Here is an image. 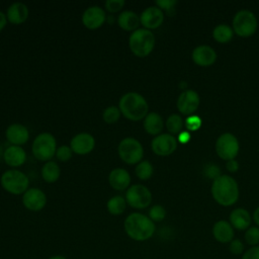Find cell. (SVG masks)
Returning <instances> with one entry per match:
<instances>
[{
	"instance_id": "obj_1",
	"label": "cell",
	"mask_w": 259,
	"mask_h": 259,
	"mask_svg": "<svg viewBox=\"0 0 259 259\" xmlns=\"http://www.w3.org/2000/svg\"><path fill=\"white\" fill-rule=\"evenodd\" d=\"M123 230L130 239L145 242L154 236L156 226L148 215L142 212H132L123 222Z\"/></svg>"
},
{
	"instance_id": "obj_2",
	"label": "cell",
	"mask_w": 259,
	"mask_h": 259,
	"mask_svg": "<svg viewBox=\"0 0 259 259\" xmlns=\"http://www.w3.org/2000/svg\"><path fill=\"white\" fill-rule=\"evenodd\" d=\"M210 192L212 198L222 206H231L239 199V186L230 175H221L212 181Z\"/></svg>"
},
{
	"instance_id": "obj_3",
	"label": "cell",
	"mask_w": 259,
	"mask_h": 259,
	"mask_svg": "<svg viewBox=\"0 0 259 259\" xmlns=\"http://www.w3.org/2000/svg\"><path fill=\"white\" fill-rule=\"evenodd\" d=\"M120 113L128 120L139 121L149 113V105L143 95L137 92L123 94L118 101Z\"/></svg>"
},
{
	"instance_id": "obj_4",
	"label": "cell",
	"mask_w": 259,
	"mask_h": 259,
	"mask_svg": "<svg viewBox=\"0 0 259 259\" xmlns=\"http://www.w3.org/2000/svg\"><path fill=\"white\" fill-rule=\"evenodd\" d=\"M128 47L131 52L138 58L149 56L155 48V35L146 28H138L133 31L128 37Z\"/></svg>"
},
{
	"instance_id": "obj_5",
	"label": "cell",
	"mask_w": 259,
	"mask_h": 259,
	"mask_svg": "<svg viewBox=\"0 0 259 259\" xmlns=\"http://www.w3.org/2000/svg\"><path fill=\"white\" fill-rule=\"evenodd\" d=\"M31 151L35 159L42 162H48L56 156L57 141L50 133H41L33 140Z\"/></svg>"
},
{
	"instance_id": "obj_6",
	"label": "cell",
	"mask_w": 259,
	"mask_h": 259,
	"mask_svg": "<svg viewBox=\"0 0 259 259\" xmlns=\"http://www.w3.org/2000/svg\"><path fill=\"white\" fill-rule=\"evenodd\" d=\"M0 183L3 189L7 192L19 195L23 194L28 189L29 180L28 177L20 170L10 169L1 175Z\"/></svg>"
},
{
	"instance_id": "obj_7",
	"label": "cell",
	"mask_w": 259,
	"mask_h": 259,
	"mask_svg": "<svg viewBox=\"0 0 259 259\" xmlns=\"http://www.w3.org/2000/svg\"><path fill=\"white\" fill-rule=\"evenodd\" d=\"M232 28L237 35L241 37H249L253 35L258 28L257 17L250 10H240L233 18Z\"/></svg>"
},
{
	"instance_id": "obj_8",
	"label": "cell",
	"mask_w": 259,
	"mask_h": 259,
	"mask_svg": "<svg viewBox=\"0 0 259 259\" xmlns=\"http://www.w3.org/2000/svg\"><path fill=\"white\" fill-rule=\"evenodd\" d=\"M117 153L119 158L125 164L134 165L143 160L144 148L137 139L127 137L119 142L117 146Z\"/></svg>"
},
{
	"instance_id": "obj_9",
	"label": "cell",
	"mask_w": 259,
	"mask_h": 259,
	"mask_svg": "<svg viewBox=\"0 0 259 259\" xmlns=\"http://www.w3.org/2000/svg\"><path fill=\"white\" fill-rule=\"evenodd\" d=\"M124 198L131 207L135 209H144L151 204L152 193L145 185L134 184L126 189Z\"/></svg>"
},
{
	"instance_id": "obj_10",
	"label": "cell",
	"mask_w": 259,
	"mask_h": 259,
	"mask_svg": "<svg viewBox=\"0 0 259 259\" xmlns=\"http://www.w3.org/2000/svg\"><path fill=\"white\" fill-rule=\"evenodd\" d=\"M240 150L239 141L231 133L222 134L215 141V152L217 155L225 160H233L237 157Z\"/></svg>"
},
{
	"instance_id": "obj_11",
	"label": "cell",
	"mask_w": 259,
	"mask_h": 259,
	"mask_svg": "<svg viewBox=\"0 0 259 259\" xmlns=\"http://www.w3.org/2000/svg\"><path fill=\"white\" fill-rule=\"evenodd\" d=\"M177 146V139L170 134H160L151 142L152 151L154 154L161 157H166L173 154L176 151Z\"/></svg>"
},
{
	"instance_id": "obj_12",
	"label": "cell",
	"mask_w": 259,
	"mask_h": 259,
	"mask_svg": "<svg viewBox=\"0 0 259 259\" xmlns=\"http://www.w3.org/2000/svg\"><path fill=\"white\" fill-rule=\"evenodd\" d=\"M200 103L199 95L196 91L188 89L184 90L177 99V109L180 113L189 116L192 115L198 108Z\"/></svg>"
},
{
	"instance_id": "obj_13",
	"label": "cell",
	"mask_w": 259,
	"mask_h": 259,
	"mask_svg": "<svg viewBox=\"0 0 259 259\" xmlns=\"http://www.w3.org/2000/svg\"><path fill=\"white\" fill-rule=\"evenodd\" d=\"M22 203L30 211H39L47 204V195L38 188H28L22 194Z\"/></svg>"
},
{
	"instance_id": "obj_14",
	"label": "cell",
	"mask_w": 259,
	"mask_h": 259,
	"mask_svg": "<svg viewBox=\"0 0 259 259\" xmlns=\"http://www.w3.org/2000/svg\"><path fill=\"white\" fill-rule=\"evenodd\" d=\"M106 20L105 11L99 6H90L82 14V23L88 29H97Z\"/></svg>"
},
{
	"instance_id": "obj_15",
	"label": "cell",
	"mask_w": 259,
	"mask_h": 259,
	"mask_svg": "<svg viewBox=\"0 0 259 259\" xmlns=\"http://www.w3.org/2000/svg\"><path fill=\"white\" fill-rule=\"evenodd\" d=\"M95 147V139L88 133H80L74 136L70 142L73 153L83 156L91 153Z\"/></svg>"
},
{
	"instance_id": "obj_16",
	"label": "cell",
	"mask_w": 259,
	"mask_h": 259,
	"mask_svg": "<svg viewBox=\"0 0 259 259\" xmlns=\"http://www.w3.org/2000/svg\"><path fill=\"white\" fill-rule=\"evenodd\" d=\"M141 24L146 29H156L164 21V12L157 6H149L140 15Z\"/></svg>"
},
{
	"instance_id": "obj_17",
	"label": "cell",
	"mask_w": 259,
	"mask_h": 259,
	"mask_svg": "<svg viewBox=\"0 0 259 259\" xmlns=\"http://www.w3.org/2000/svg\"><path fill=\"white\" fill-rule=\"evenodd\" d=\"M191 59L199 67H209L215 63L217 53L211 47L201 45L192 51Z\"/></svg>"
},
{
	"instance_id": "obj_18",
	"label": "cell",
	"mask_w": 259,
	"mask_h": 259,
	"mask_svg": "<svg viewBox=\"0 0 259 259\" xmlns=\"http://www.w3.org/2000/svg\"><path fill=\"white\" fill-rule=\"evenodd\" d=\"M212 236L221 244H229L235 239V229L226 220H220L212 226Z\"/></svg>"
},
{
	"instance_id": "obj_19",
	"label": "cell",
	"mask_w": 259,
	"mask_h": 259,
	"mask_svg": "<svg viewBox=\"0 0 259 259\" xmlns=\"http://www.w3.org/2000/svg\"><path fill=\"white\" fill-rule=\"evenodd\" d=\"M5 137L7 141L13 146L24 145L29 139L28 128L20 123L10 124L5 132Z\"/></svg>"
},
{
	"instance_id": "obj_20",
	"label": "cell",
	"mask_w": 259,
	"mask_h": 259,
	"mask_svg": "<svg viewBox=\"0 0 259 259\" xmlns=\"http://www.w3.org/2000/svg\"><path fill=\"white\" fill-rule=\"evenodd\" d=\"M108 182L114 190H126L131 186V175L123 168H114L108 175Z\"/></svg>"
},
{
	"instance_id": "obj_21",
	"label": "cell",
	"mask_w": 259,
	"mask_h": 259,
	"mask_svg": "<svg viewBox=\"0 0 259 259\" xmlns=\"http://www.w3.org/2000/svg\"><path fill=\"white\" fill-rule=\"evenodd\" d=\"M230 224L233 226L235 230L238 231H246L249 227H251L252 217L250 212L243 207H237L233 209L230 213Z\"/></svg>"
},
{
	"instance_id": "obj_22",
	"label": "cell",
	"mask_w": 259,
	"mask_h": 259,
	"mask_svg": "<svg viewBox=\"0 0 259 259\" xmlns=\"http://www.w3.org/2000/svg\"><path fill=\"white\" fill-rule=\"evenodd\" d=\"M4 162L12 167L16 168L23 165L26 161V153L20 146H9L5 149L3 153Z\"/></svg>"
},
{
	"instance_id": "obj_23",
	"label": "cell",
	"mask_w": 259,
	"mask_h": 259,
	"mask_svg": "<svg viewBox=\"0 0 259 259\" xmlns=\"http://www.w3.org/2000/svg\"><path fill=\"white\" fill-rule=\"evenodd\" d=\"M28 15L29 11L27 6L21 2L12 3L6 11L7 20L15 25L22 24L23 22H25L26 19L28 18Z\"/></svg>"
},
{
	"instance_id": "obj_24",
	"label": "cell",
	"mask_w": 259,
	"mask_h": 259,
	"mask_svg": "<svg viewBox=\"0 0 259 259\" xmlns=\"http://www.w3.org/2000/svg\"><path fill=\"white\" fill-rule=\"evenodd\" d=\"M144 130L147 134L152 136H158L164 127V121L162 116L157 112H149L143 121Z\"/></svg>"
},
{
	"instance_id": "obj_25",
	"label": "cell",
	"mask_w": 259,
	"mask_h": 259,
	"mask_svg": "<svg viewBox=\"0 0 259 259\" xmlns=\"http://www.w3.org/2000/svg\"><path fill=\"white\" fill-rule=\"evenodd\" d=\"M117 24L121 29L125 31H135L141 24L140 16L134 11H122L117 16Z\"/></svg>"
},
{
	"instance_id": "obj_26",
	"label": "cell",
	"mask_w": 259,
	"mask_h": 259,
	"mask_svg": "<svg viewBox=\"0 0 259 259\" xmlns=\"http://www.w3.org/2000/svg\"><path fill=\"white\" fill-rule=\"evenodd\" d=\"M41 178L48 183H55L61 176V169L57 162L48 161L41 167Z\"/></svg>"
},
{
	"instance_id": "obj_27",
	"label": "cell",
	"mask_w": 259,
	"mask_h": 259,
	"mask_svg": "<svg viewBox=\"0 0 259 259\" xmlns=\"http://www.w3.org/2000/svg\"><path fill=\"white\" fill-rule=\"evenodd\" d=\"M126 200L121 195H115L110 197L106 202L107 211L112 215H120L126 208Z\"/></svg>"
},
{
	"instance_id": "obj_28",
	"label": "cell",
	"mask_w": 259,
	"mask_h": 259,
	"mask_svg": "<svg viewBox=\"0 0 259 259\" xmlns=\"http://www.w3.org/2000/svg\"><path fill=\"white\" fill-rule=\"evenodd\" d=\"M234 36V30L231 26L227 24H219L212 30V37L215 41L220 44L229 42Z\"/></svg>"
},
{
	"instance_id": "obj_29",
	"label": "cell",
	"mask_w": 259,
	"mask_h": 259,
	"mask_svg": "<svg viewBox=\"0 0 259 259\" xmlns=\"http://www.w3.org/2000/svg\"><path fill=\"white\" fill-rule=\"evenodd\" d=\"M135 173H136V176L140 180L145 181V180H148L152 177V175L154 173V167L149 161L142 160L140 163L137 164L136 169H135Z\"/></svg>"
},
{
	"instance_id": "obj_30",
	"label": "cell",
	"mask_w": 259,
	"mask_h": 259,
	"mask_svg": "<svg viewBox=\"0 0 259 259\" xmlns=\"http://www.w3.org/2000/svg\"><path fill=\"white\" fill-rule=\"evenodd\" d=\"M184 122L179 114H171L166 120V128L170 135H179L182 132Z\"/></svg>"
},
{
	"instance_id": "obj_31",
	"label": "cell",
	"mask_w": 259,
	"mask_h": 259,
	"mask_svg": "<svg viewBox=\"0 0 259 259\" xmlns=\"http://www.w3.org/2000/svg\"><path fill=\"white\" fill-rule=\"evenodd\" d=\"M120 115H121V113H120L118 106L110 105L103 110L102 119L104 122L111 124V123H115L116 121H118Z\"/></svg>"
},
{
	"instance_id": "obj_32",
	"label": "cell",
	"mask_w": 259,
	"mask_h": 259,
	"mask_svg": "<svg viewBox=\"0 0 259 259\" xmlns=\"http://www.w3.org/2000/svg\"><path fill=\"white\" fill-rule=\"evenodd\" d=\"M245 242L250 246H258L259 245V227L251 226L249 227L244 234Z\"/></svg>"
},
{
	"instance_id": "obj_33",
	"label": "cell",
	"mask_w": 259,
	"mask_h": 259,
	"mask_svg": "<svg viewBox=\"0 0 259 259\" xmlns=\"http://www.w3.org/2000/svg\"><path fill=\"white\" fill-rule=\"evenodd\" d=\"M148 217L154 222V223H159L162 222L166 218V209L164 206L160 204H155L150 207Z\"/></svg>"
},
{
	"instance_id": "obj_34",
	"label": "cell",
	"mask_w": 259,
	"mask_h": 259,
	"mask_svg": "<svg viewBox=\"0 0 259 259\" xmlns=\"http://www.w3.org/2000/svg\"><path fill=\"white\" fill-rule=\"evenodd\" d=\"M72 156H73V151L70 148V146L63 145V146L57 148L56 157H57V159L59 161L67 162V161H69L72 158Z\"/></svg>"
},
{
	"instance_id": "obj_35",
	"label": "cell",
	"mask_w": 259,
	"mask_h": 259,
	"mask_svg": "<svg viewBox=\"0 0 259 259\" xmlns=\"http://www.w3.org/2000/svg\"><path fill=\"white\" fill-rule=\"evenodd\" d=\"M229 251L233 254V255H243V253L245 252V245L243 243L242 240L235 238L234 240H232L229 243Z\"/></svg>"
},
{
	"instance_id": "obj_36",
	"label": "cell",
	"mask_w": 259,
	"mask_h": 259,
	"mask_svg": "<svg viewBox=\"0 0 259 259\" xmlns=\"http://www.w3.org/2000/svg\"><path fill=\"white\" fill-rule=\"evenodd\" d=\"M124 4H125V2L123 0H107V1H105L104 6L108 12L116 13L123 8Z\"/></svg>"
},
{
	"instance_id": "obj_37",
	"label": "cell",
	"mask_w": 259,
	"mask_h": 259,
	"mask_svg": "<svg viewBox=\"0 0 259 259\" xmlns=\"http://www.w3.org/2000/svg\"><path fill=\"white\" fill-rule=\"evenodd\" d=\"M176 4H177V1H175V0H158V1H156V6L159 7L162 11H166L169 14L174 13Z\"/></svg>"
},
{
	"instance_id": "obj_38",
	"label": "cell",
	"mask_w": 259,
	"mask_h": 259,
	"mask_svg": "<svg viewBox=\"0 0 259 259\" xmlns=\"http://www.w3.org/2000/svg\"><path fill=\"white\" fill-rule=\"evenodd\" d=\"M201 126V119L197 115H189L185 119V127L187 131H197Z\"/></svg>"
},
{
	"instance_id": "obj_39",
	"label": "cell",
	"mask_w": 259,
	"mask_h": 259,
	"mask_svg": "<svg viewBox=\"0 0 259 259\" xmlns=\"http://www.w3.org/2000/svg\"><path fill=\"white\" fill-rule=\"evenodd\" d=\"M203 173H204L205 177H207L208 179H212V180H215L218 177L221 176V170L214 164L206 165L203 169Z\"/></svg>"
},
{
	"instance_id": "obj_40",
	"label": "cell",
	"mask_w": 259,
	"mask_h": 259,
	"mask_svg": "<svg viewBox=\"0 0 259 259\" xmlns=\"http://www.w3.org/2000/svg\"><path fill=\"white\" fill-rule=\"evenodd\" d=\"M241 259H259V245L245 250Z\"/></svg>"
},
{
	"instance_id": "obj_41",
	"label": "cell",
	"mask_w": 259,
	"mask_h": 259,
	"mask_svg": "<svg viewBox=\"0 0 259 259\" xmlns=\"http://www.w3.org/2000/svg\"><path fill=\"white\" fill-rule=\"evenodd\" d=\"M226 168H227V170H228L229 172L235 173V172H237V171L239 170V163H238L235 159L229 160V161H227V163H226Z\"/></svg>"
},
{
	"instance_id": "obj_42",
	"label": "cell",
	"mask_w": 259,
	"mask_h": 259,
	"mask_svg": "<svg viewBox=\"0 0 259 259\" xmlns=\"http://www.w3.org/2000/svg\"><path fill=\"white\" fill-rule=\"evenodd\" d=\"M190 140V134L188 131H182L179 135H178V142L180 144H187Z\"/></svg>"
},
{
	"instance_id": "obj_43",
	"label": "cell",
	"mask_w": 259,
	"mask_h": 259,
	"mask_svg": "<svg viewBox=\"0 0 259 259\" xmlns=\"http://www.w3.org/2000/svg\"><path fill=\"white\" fill-rule=\"evenodd\" d=\"M6 23H7L6 14H4L2 11H0V32L6 26Z\"/></svg>"
},
{
	"instance_id": "obj_44",
	"label": "cell",
	"mask_w": 259,
	"mask_h": 259,
	"mask_svg": "<svg viewBox=\"0 0 259 259\" xmlns=\"http://www.w3.org/2000/svg\"><path fill=\"white\" fill-rule=\"evenodd\" d=\"M252 219H253V221L255 222L256 226L259 227V206H257L256 209L254 210L253 215H252Z\"/></svg>"
},
{
	"instance_id": "obj_45",
	"label": "cell",
	"mask_w": 259,
	"mask_h": 259,
	"mask_svg": "<svg viewBox=\"0 0 259 259\" xmlns=\"http://www.w3.org/2000/svg\"><path fill=\"white\" fill-rule=\"evenodd\" d=\"M48 259H68V258L65 257V256H63V255H54V256L49 257Z\"/></svg>"
}]
</instances>
